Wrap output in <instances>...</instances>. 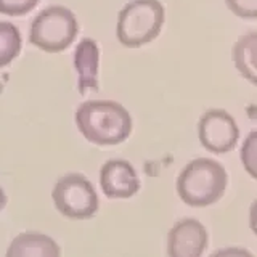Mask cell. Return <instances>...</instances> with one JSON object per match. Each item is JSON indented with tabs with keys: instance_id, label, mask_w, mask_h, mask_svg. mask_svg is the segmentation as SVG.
I'll return each instance as SVG.
<instances>
[{
	"instance_id": "obj_9",
	"label": "cell",
	"mask_w": 257,
	"mask_h": 257,
	"mask_svg": "<svg viewBox=\"0 0 257 257\" xmlns=\"http://www.w3.org/2000/svg\"><path fill=\"white\" fill-rule=\"evenodd\" d=\"M100 50L93 39H82L74 53V68L77 71V88L80 95L98 90Z\"/></svg>"
},
{
	"instance_id": "obj_10",
	"label": "cell",
	"mask_w": 257,
	"mask_h": 257,
	"mask_svg": "<svg viewBox=\"0 0 257 257\" xmlns=\"http://www.w3.org/2000/svg\"><path fill=\"white\" fill-rule=\"evenodd\" d=\"M5 257H61V249L52 236L24 231L12 239Z\"/></svg>"
},
{
	"instance_id": "obj_17",
	"label": "cell",
	"mask_w": 257,
	"mask_h": 257,
	"mask_svg": "<svg viewBox=\"0 0 257 257\" xmlns=\"http://www.w3.org/2000/svg\"><path fill=\"white\" fill-rule=\"evenodd\" d=\"M249 227L257 236V199L252 203L251 209H249Z\"/></svg>"
},
{
	"instance_id": "obj_15",
	"label": "cell",
	"mask_w": 257,
	"mask_h": 257,
	"mask_svg": "<svg viewBox=\"0 0 257 257\" xmlns=\"http://www.w3.org/2000/svg\"><path fill=\"white\" fill-rule=\"evenodd\" d=\"M228 10L243 20H257V0H225Z\"/></svg>"
},
{
	"instance_id": "obj_2",
	"label": "cell",
	"mask_w": 257,
	"mask_h": 257,
	"mask_svg": "<svg viewBox=\"0 0 257 257\" xmlns=\"http://www.w3.org/2000/svg\"><path fill=\"white\" fill-rule=\"evenodd\" d=\"M228 185L225 167L209 158H198L185 166L177 179V193L185 204L206 207L217 203Z\"/></svg>"
},
{
	"instance_id": "obj_3",
	"label": "cell",
	"mask_w": 257,
	"mask_h": 257,
	"mask_svg": "<svg viewBox=\"0 0 257 257\" xmlns=\"http://www.w3.org/2000/svg\"><path fill=\"white\" fill-rule=\"evenodd\" d=\"M164 20L166 10L159 0H131L117 15V40L127 48L147 45L159 36Z\"/></svg>"
},
{
	"instance_id": "obj_8",
	"label": "cell",
	"mask_w": 257,
	"mask_h": 257,
	"mask_svg": "<svg viewBox=\"0 0 257 257\" xmlns=\"http://www.w3.org/2000/svg\"><path fill=\"white\" fill-rule=\"evenodd\" d=\"M100 185L111 199H127L140 190V179L134 166L125 159H109L101 166Z\"/></svg>"
},
{
	"instance_id": "obj_14",
	"label": "cell",
	"mask_w": 257,
	"mask_h": 257,
	"mask_svg": "<svg viewBox=\"0 0 257 257\" xmlns=\"http://www.w3.org/2000/svg\"><path fill=\"white\" fill-rule=\"evenodd\" d=\"M39 0H0V13L7 16H24L37 7Z\"/></svg>"
},
{
	"instance_id": "obj_7",
	"label": "cell",
	"mask_w": 257,
	"mask_h": 257,
	"mask_svg": "<svg viewBox=\"0 0 257 257\" xmlns=\"http://www.w3.org/2000/svg\"><path fill=\"white\" fill-rule=\"evenodd\" d=\"M207 247V231L196 219H182L169 230V257H201Z\"/></svg>"
},
{
	"instance_id": "obj_16",
	"label": "cell",
	"mask_w": 257,
	"mask_h": 257,
	"mask_svg": "<svg viewBox=\"0 0 257 257\" xmlns=\"http://www.w3.org/2000/svg\"><path fill=\"white\" fill-rule=\"evenodd\" d=\"M211 257H254V255L244 247H223L215 251Z\"/></svg>"
},
{
	"instance_id": "obj_12",
	"label": "cell",
	"mask_w": 257,
	"mask_h": 257,
	"mask_svg": "<svg viewBox=\"0 0 257 257\" xmlns=\"http://www.w3.org/2000/svg\"><path fill=\"white\" fill-rule=\"evenodd\" d=\"M21 34L12 23L0 21V68L8 66L21 52Z\"/></svg>"
},
{
	"instance_id": "obj_4",
	"label": "cell",
	"mask_w": 257,
	"mask_h": 257,
	"mask_svg": "<svg viewBox=\"0 0 257 257\" xmlns=\"http://www.w3.org/2000/svg\"><path fill=\"white\" fill-rule=\"evenodd\" d=\"M79 24L74 13L61 5L47 7L31 24L29 42L47 53H60L74 42Z\"/></svg>"
},
{
	"instance_id": "obj_6",
	"label": "cell",
	"mask_w": 257,
	"mask_h": 257,
	"mask_svg": "<svg viewBox=\"0 0 257 257\" xmlns=\"http://www.w3.org/2000/svg\"><path fill=\"white\" fill-rule=\"evenodd\" d=\"M198 137L207 151L223 155L236 147L239 128L227 111L209 109L198 122Z\"/></svg>"
},
{
	"instance_id": "obj_5",
	"label": "cell",
	"mask_w": 257,
	"mask_h": 257,
	"mask_svg": "<svg viewBox=\"0 0 257 257\" xmlns=\"http://www.w3.org/2000/svg\"><path fill=\"white\" fill-rule=\"evenodd\" d=\"M52 199L58 212L72 220H87L98 211V195L82 174H66L56 180Z\"/></svg>"
},
{
	"instance_id": "obj_11",
	"label": "cell",
	"mask_w": 257,
	"mask_h": 257,
	"mask_svg": "<svg viewBox=\"0 0 257 257\" xmlns=\"http://www.w3.org/2000/svg\"><path fill=\"white\" fill-rule=\"evenodd\" d=\"M231 58L239 74L257 87V32H247L236 40Z\"/></svg>"
},
{
	"instance_id": "obj_18",
	"label": "cell",
	"mask_w": 257,
	"mask_h": 257,
	"mask_svg": "<svg viewBox=\"0 0 257 257\" xmlns=\"http://www.w3.org/2000/svg\"><path fill=\"white\" fill-rule=\"evenodd\" d=\"M5 204H7V195H5V191H4V188L0 187V211L5 207Z\"/></svg>"
},
{
	"instance_id": "obj_13",
	"label": "cell",
	"mask_w": 257,
	"mask_h": 257,
	"mask_svg": "<svg viewBox=\"0 0 257 257\" xmlns=\"http://www.w3.org/2000/svg\"><path fill=\"white\" fill-rule=\"evenodd\" d=\"M241 163L246 172L257 180V128L246 137L241 147Z\"/></svg>"
},
{
	"instance_id": "obj_1",
	"label": "cell",
	"mask_w": 257,
	"mask_h": 257,
	"mask_svg": "<svg viewBox=\"0 0 257 257\" xmlns=\"http://www.w3.org/2000/svg\"><path fill=\"white\" fill-rule=\"evenodd\" d=\"M76 125L90 143L112 147L128 139L132 132V116L117 101L88 100L76 111Z\"/></svg>"
}]
</instances>
